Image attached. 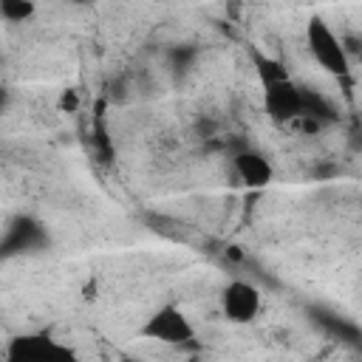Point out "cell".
<instances>
[{"label":"cell","instance_id":"cell-12","mask_svg":"<svg viewBox=\"0 0 362 362\" xmlns=\"http://www.w3.org/2000/svg\"><path fill=\"white\" fill-rule=\"evenodd\" d=\"M0 105H3V90H0Z\"/></svg>","mask_w":362,"mask_h":362},{"label":"cell","instance_id":"cell-10","mask_svg":"<svg viewBox=\"0 0 362 362\" xmlns=\"http://www.w3.org/2000/svg\"><path fill=\"white\" fill-rule=\"evenodd\" d=\"M184 362H212V359H206V356H187Z\"/></svg>","mask_w":362,"mask_h":362},{"label":"cell","instance_id":"cell-4","mask_svg":"<svg viewBox=\"0 0 362 362\" xmlns=\"http://www.w3.org/2000/svg\"><path fill=\"white\" fill-rule=\"evenodd\" d=\"M260 305H263V297L257 286H252L249 280H229L221 291V311L235 325L252 322L260 314Z\"/></svg>","mask_w":362,"mask_h":362},{"label":"cell","instance_id":"cell-2","mask_svg":"<svg viewBox=\"0 0 362 362\" xmlns=\"http://www.w3.org/2000/svg\"><path fill=\"white\" fill-rule=\"evenodd\" d=\"M139 334L144 339H153V342H161V345H187L189 339H195V325L189 322V317L178 305L167 303L144 320Z\"/></svg>","mask_w":362,"mask_h":362},{"label":"cell","instance_id":"cell-11","mask_svg":"<svg viewBox=\"0 0 362 362\" xmlns=\"http://www.w3.org/2000/svg\"><path fill=\"white\" fill-rule=\"evenodd\" d=\"M122 362H147V359H136V356H124Z\"/></svg>","mask_w":362,"mask_h":362},{"label":"cell","instance_id":"cell-7","mask_svg":"<svg viewBox=\"0 0 362 362\" xmlns=\"http://www.w3.org/2000/svg\"><path fill=\"white\" fill-rule=\"evenodd\" d=\"M255 71H257L263 88H269V85H280V82H288V79H291L288 71H286V65H283L280 59H274V57H263V54H255Z\"/></svg>","mask_w":362,"mask_h":362},{"label":"cell","instance_id":"cell-5","mask_svg":"<svg viewBox=\"0 0 362 362\" xmlns=\"http://www.w3.org/2000/svg\"><path fill=\"white\" fill-rule=\"evenodd\" d=\"M303 99H305V90L297 88L291 79L288 82H280V85H269L263 90L266 110L280 124H291L294 119L303 116Z\"/></svg>","mask_w":362,"mask_h":362},{"label":"cell","instance_id":"cell-9","mask_svg":"<svg viewBox=\"0 0 362 362\" xmlns=\"http://www.w3.org/2000/svg\"><path fill=\"white\" fill-rule=\"evenodd\" d=\"M57 107H59L62 113H76V107H79V93H76L74 88H65V90L59 93Z\"/></svg>","mask_w":362,"mask_h":362},{"label":"cell","instance_id":"cell-6","mask_svg":"<svg viewBox=\"0 0 362 362\" xmlns=\"http://www.w3.org/2000/svg\"><path fill=\"white\" fill-rule=\"evenodd\" d=\"M235 175L240 178L243 187L260 189V187H266L272 181V164L257 150H240L235 156Z\"/></svg>","mask_w":362,"mask_h":362},{"label":"cell","instance_id":"cell-8","mask_svg":"<svg viewBox=\"0 0 362 362\" xmlns=\"http://www.w3.org/2000/svg\"><path fill=\"white\" fill-rule=\"evenodd\" d=\"M37 6L31 0H0V17L8 23H25L28 17H34Z\"/></svg>","mask_w":362,"mask_h":362},{"label":"cell","instance_id":"cell-1","mask_svg":"<svg viewBox=\"0 0 362 362\" xmlns=\"http://www.w3.org/2000/svg\"><path fill=\"white\" fill-rule=\"evenodd\" d=\"M0 362H79V356L57 337L45 331H34V334L11 337Z\"/></svg>","mask_w":362,"mask_h":362},{"label":"cell","instance_id":"cell-3","mask_svg":"<svg viewBox=\"0 0 362 362\" xmlns=\"http://www.w3.org/2000/svg\"><path fill=\"white\" fill-rule=\"evenodd\" d=\"M305 45L311 57L320 62L322 71L328 74H345L348 71V54L342 48V40L334 34V28L322 17H311L305 25Z\"/></svg>","mask_w":362,"mask_h":362}]
</instances>
